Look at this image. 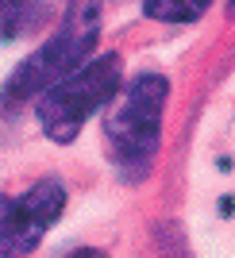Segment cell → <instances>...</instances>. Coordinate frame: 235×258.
<instances>
[{
	"instance_id": "3957f363",
	"label": "cell",
	"mask_w": 235,
	"mask_h": 258,
	"mask_svg": "<svg viewBox=\"0 0 235 258\" xmlns=\"http://www.w3.org/2000/svg\"><path fill=\"white\" fill-rule=\"evenodd\" d=\"M166 104V77L162 74H139L131 77L120 93L116 108L104 123L112 158L128 170H147V162L158 151V123Z\"/></svg>"
},
{
	"instance_id": "5b68a950",
	"label": "cell",
	"mask_w": 235,
	"mask_h": 258,
	"mask_svg": "<svg viewBox=\"0 0 235 258\" xmlns=\"http://www.w3.org/2000/svg\"><path fill=\"white\" fill-rule=\"evenodd\" d=\"M46 20V0H0V39H20Z\"/></svg>"
},
{
	"instance_id": "6da1fadb",
	"label": "cell",
	"mask_w": 235,
	"mask_h": 258,
	"mask_svg": "<svg viewBox=\"0 0 235 258\" xmlns=\"http://www.w3.org/2000/svg\"><path fill=\"white\" fill-rule=\"evenodd\" d=\"M96 35H100V0H70L62 27L8 77L0 104L16 108L31 97H43L46 89L62 85L66 77H74L93 54Z\"/></svg>"
},
{
	"instance_id": "52a82bcc",
	"label": "cell",
	"mask_w": 235,
	"mask_h": 258,
	"mask_svg": "<svg viewBox=\"0 0 235 258\" xmlns=\"http://www.w3.org/2000/svg\"><path fill=\"white\" fill-rule=\"evenodd\" d=\"M70 258H108V254H100V250H93V247H81V250H74Z\"/></svg>"
},
{
	"instance_id": "277c9868",
	"label": "cell",
	"mask_w": 235,
	"mask_h": 258,
	"mask_svg": "<svg viewBox=\"0 0 235 258\" xmlns=\"http://www.w3.org/2000/svg\"><path fill=\"white\" fill-rule=\"evenodd\" d=\"M66 208V189L54 177L31 185L27 193L0 208V258H23L39 247V239Z\"/></svg>"
},
{
	"instance_id": "8992f818",
	"label": "cell",
	"mask_w": 235,
	"mask_h": 258,
	"mask_svg": "<svg viewBox=\"0 0 235 258\" xmlns=\"http://www.w3.org/2000/svg\"><path fill=\"white\" fill-rule=\"evenodd\" d=\"M212 0H143V12L158 23H193L201 20Z\"/></svg>"
},
{
	"instance_id": "7a4b0ae2",
	"label": "cell",
	"mask_w": 235,
	"mask_h": 258,
	"mask_svg": "<svg viewBox=\"0 0 235 258\" xmlns=\"http://www.w3.org/2000/svg\"><path fill=\"white\" fill-rule=\"evenodd\" d=\"M116 89H120V58L104 54V58H93L89 66H81L62 85L46 89L35 104V116L54 143H74L77 131L85 127V119L116 97Z\"/></svg>"
}]
</instances>
